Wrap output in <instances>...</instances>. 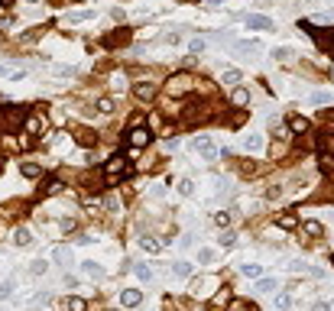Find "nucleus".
I'll return each instance as SVG.
<instances>
[{"label": "nucleus", "mask_w": 334, "mask_h": 311, "mask_svg": "<svg viewBox=\"0 0 334 311\" xmlns=\"http://www.w3.org/2000/svg\"><path fill=\"white\" fill-rule=\"evenodd\" d=\"M162 146H166V149L172 152V149H179V140H175V136H172V140H166V143H162Z\"/></svg>", "instance_id": "de8ad7c7"}, {"label": "nucleus", "mask_w": 334, "mask_h": 311, "mask_svg": "<svg viewBox=\"0 0 334 311\" xmlns=\"http://www.w3.org/2000/svg\"><path fill=\"white\" fill-rule=\"evenodd\" d=\"M276 308H279V311H289V308H292V295H289V292L276 295Z\"/></svg>", "instance_id": "2f4dec72"}, {"label": "nucleus", "mask_w": 334, "mask_h": 311, "mask_svg": "<svg viewBox=\"0 0 334 311\" xmlns=\"http://www.w3.org/2000/svg\"><path fill=\"white\" fill-rule=\"evenodd\" d=\"M110 85L117 88V91H123V85H127V78H123V75H114V78H110Z\"/></svg>", "instance_id": "c03bdc74"}, {"label": "nucleus", "mask_w": 334, "mask_h": 311, "mask_svg": "<svg viewBox=\"0 0 334 311\" xmlns=\"http://www.w3.org/2000/svg\"><path fill=\"white\" fill-rule=\"evenodd\" d=\"M46 272H49V263H46V259H36L30 266V276H46Z\"/></svg>", "instance_id": "c756f323"}, {"label": "nucleus", "mask_w": 334, "mask_h": 311, "mask_svg": "<svg viewBox=\"0 0 334 311\" xmlns=\"http://www.w3.org/2000/svg\"><path fill=\"white\" fill-rule=\"evenodd\" d=\"M140 301H143L140 289H123V292H120V305H123V308H137Z\"/></svg>", "instance_id": "20e7f679"}, {"label": "nucleus", "mask_w": 334, "mask_h": 311, "mask_svg": "<svg viewBox=\"0 0 334 311\" xmlns=\"http://www.w3.org/2000/svg\"><path fill=\"white\" fill-rule=\"evenodd\" d=\"M312 311H331V305H328V301H315Z\"/></svg>", "instance_id": "49530a36"}, {"label": "nucleus", "mask_w": 334, "mask_h": 311, "mask_svg": "<svg viewBox=\"0 0 334 311\" xmlns=\"http://www.w3.org/2000/svg\"><path fill=\"white\" fill-rule=\"evenodd\" d=\"M321 123H324V127H328V123L334 127V110H321Z\"/></svg>", "instance_id": "a18cd8bd"}, {"label": "nucleus", "mask_w": 334, "mask_h": 311, "mask_svg": "<svg viewBox=\"0 0 334 311\" xmlns=\"http://www.w3.org/2000/svg\"><path fill=\"white\" fill-rule=\"evenodd\" d=\"M188 49H192L195 55H198V52H205V39H192V43H188Z\"/></svg>", "instance_id": "79ce46f5"}, {"label": "nucleus", "mask_w": 334, "mask_h": 311, "mask_svg": "<svg viewBox=\"0 0 334 311\" xmlns=\"http://www.w3.org/2000/svg\"><path fill=\"white\" fill-rule=\"evenodd\" d=\"M0 75H7V68H0Z\"/></svg>", "instance_id": "603ef678"}, {"label": "nucleus", "mask_w": 334, "mask_h": 311, "mask_svg": "<svg viewBox=\"0 0 334 311\" xmlns=\"http://www.w3.org/2000/svg\"><path fill=\"white\" fill-rule=\"evenodd\" d=\"M259 146H263V140H259L257 133H247V136H243V149L247 152H257Z\"/></svg>", "instance_id": "dca6fc26"}, {"label": "nucleus", "mask_w": 334, "mask_h": 311, "mask_svg": "<svg viewBox=\"0 0 334 311\" xmlns=\"http://www.w3.org/2000/svg\"><path fill=\"white\" fill-rule=\"evenodd\" d=\"M331 263H334V259H331Z\"/></svg>", "instance_id": "864d4df0"}, {"label": "nucleus", "mask_w": 334, "mask_h": 311, "mask_svg": "<svg viewBox=\"0 0 334 311\" xmlns=\"http://www.w3.org/2000/svg\"><path fill=\"white\" fill-rule=\"evenodd\" d=\"M81 272H85L88 279H104V269L97 266L94 259H85V263H81Z\"/></svg>", "instance_id": "9d476101"}, {"label": "nucleus", "mask_w": 334, "mask_h": 311, "mask_svg": "<svg viewBox=\"0 0 334 311\" xmlns=\"http://www.w3.org/2000/svg\"><path fill=\"white\" fill-rule=\"evenodd\" d=\"M257 43H237V52H257Z\"/></svg>", "instance_id": "37998d69"}, {"label": "nucleus", "mask_w": 334, "mask_h": 311, "mask_svg": "<svg viewBox=\"0 0 334 311\" xmlns=\"http://www.w3.org/2000/svg\"><path fill=\"white\" fill-rule=\"evenodd\" d=\"M26 130L39 136V133H46V130H49V120H46V117H39V114H32V117H26Z\"/></svg>", "instance_id": "0eeeda50"}, {"label": "nucleus", "mask_w": 334, "mask_h": 311, "mask_svg": "<svg viewBox=\"0 0 334 311\" xmlns=\"http://www.w3.org/2000/svg\"><path fill=\"white\" fill-rule=\"evenodd\" d=\"M247 30H273L270 16H259V13H250L247 16Z\"/></svg>", "instance_id": "6e6552de"}, {"label": "nucleus", "mask_w": 334, "mask_h": 311, "mask_svg": "<svg viewBox=\"0 0 334 311\" xmlns=\"http://www.w3.org/2000/svg\"><path fill=\"white\" fill-rule=\"evenodd\" d=\"M230 104H237V107L250 104V91L247 88H234V91H230Z\"/></svg>", "instance_id": "f8f14e48"}, {"label": "nucleus", "mask_w": 334, "mask_h": 311, "mask_svg": "<svg viewBox=\"0 0 334 311\" xmlns=\"http://www.w3.org/2000/svg\"><path fill=\"white\" fill-rule=\"evenodd\" d=\"M276 224L282 227V230H292V227L299 224V214H292V211H286V214H279V221Z\"/></svg>", "instance_id": "4468645a"}, {"label": "nucleus", "mask_w": 334, "mask_h": 311, "mask_svg": "<svg viewBox=\"0 0 334 311\" xmlns=\"http://www.w3.org/2000/svg\"><path fill=\"white\" fill-rule=\"evenodd\" d=\"M192 149L198 152L201 159H214V156H217V149H214V143H211V136H195Z\"/></svg>", "instance_id": "f03ea898"}, {"label": "nucleus", "mask_w": 334, "mask_h": 311, "mask_svg": "<svg viewBox=\"0 0 334 311\" xmlns=\"http://www.w3.org/2000/svg\"><path fill=\"white\" fill-rule=\"evenodd\" d=\"M52 259L59 263V266H68V263H72V250H68V247H55L52 250Z\"/></svg>", "instance_id": "ddd939ff"}, {"label": "nucleus", "mask_w": 334, "mask_h": 311, "mask_svg": "<svg viewBox=\"0 0 334 311\" xmlns=\"http://www.w3.org/2000/svg\"><path fill=\"white\" fill-rule=\"evenodd\" d=\"M13 243H16V247H30V243H32V230H30V227H16V230H13Z\"/></svg>", "instance_id": "1a4fd4ad"}, {"label": "nucleus", "mask_w": 334, "mask_h": 311, "mask_svg": "<svg viewBox=\"0 0 334 311\" xmlns=\"http://www.w3.org/2000/svg\"><path fill=\"white\" fill-rule=\"evenodd\" d=\"M91 16H94L91 10H78V13H72V16H68V23H85V20H91Z\"/></svg>", "instance_id": "f704fd0d"}, {"label": "nucleus", "mask_w": 334, "mask_h": 311, "mask_svg": "<svg viewBox=\"0 0 334 311\" xmlns=\"http://www.w3.org/2000/svg\"><path fill=\"white\" fill-rule=\"evenodd\" d=\"M273 55H276V59H282V62H286V59H289L292 52H289V49H276V52H273Z\"/></svg>", "instance_id": "09e8293b"}, {"label": "nucleus", "mask_w": 334, "mask_h": 311, "mask_svg": "<svg viewBox=\"0 0 334 311\" xmlns=\"http://www.w3.org/2000/svg\"><path fill=\"white\" fill-rule=\"evenodd\" d=\"M13 289H16V279H3V282H0V301L13 298Z\"/></svg>", "instance_id": "2eb2a0df"}, {"label": "nucleus", "mask_w": 334, "mask_h": 311, "mask_svg": "<svg viewBox=\"0 0 334 311\" xmlns=\"http://www.w3.org/2000/svg\"><path fill=\"white\" fill-rule=\"evenodd\" d=\"M97 110H101V114H114V101H110V97H101V101H97Z\"/></svg>", "instance_id": "e433bc0d"}, {"label": "nucleus", "mask_w": 334, "mask_h": 311, "mask_svg": "<svg viewBox=\"0 0 334 311\" xmlns=\"http://www.w3.org/2000/svg\"><path fill=\"white\" fill-rule=\"evenodd\" d=\"M331 101H334L331 91H315L312 94V104H331Z\"/></svg>", "instance_id": "7c9ffc66"}, {"label": "nucleus", "mask_w": 334, "mask_h": 311, "mask_svg": "<svg viewBox=\"0 0 334 311\" xmlns=\"http://www.w3.org/2000/svg\"><path fill=\"white\" fill-rule=\"evenodd\" d=\"M331 311H334V308H331Z\"/></svg>", "instance_id": "5fc2aeb1"}, {"label": "nucleus", "mask_w": 334, "mask_h": 311, "mask_svg": "<svg viewBox=\"0 0 334 311\" xmlns=\"http://www.w3.org/2000/svg\"><path fill=\"white\" fill-rule=\"evenodd\" d=\"M172 272L179 276V279H188V276H192V263H185V259H179V263L172 266Z\"/></svg>", "instance_id": "a211bd4d"}, {"label": "nucleus", "mask_w": 334, "mask_h": 311, "mask_svg": "<svg viewBox=\"0 0 334 311\" xmlns=\"http://www.w3.org/2000/svg\"><path fill=\"white\" fill-rule=\"evenodd\" d=\"M104 207H107V211H120V198H117V194H107Z\"/></svg>", "instance_id": "4c0bfd02"}, {"label": "nucleus", "mask_w": 334, "mask_h": 311, "mask_svg": "<svg viewBox=\"0 0 334 311\" xmlns=\"http://www.w3.org/2000/svg\"><path fill=\"white\" fill-rule=\"evenodd\" d=\"M217 243H221V247H227V250H230V247H234V243H237V234H234V230H224V234L217 237Z\"/></svg>", "instance_id": "bb28decb"}, {"label": "nucleus", "mask_w": 334, "mask_h": 311, "mask_svg": "<svg viewBox=\"0 0 334 311\" xmlns=\"http://www.w3.org/2000/svg\"><path fill=\"white\" fill-rule=\"evenodd\" d=\"M179 194H182V198H192V194H195V182H192V178H179Z\"/></svg>", "instance_id": "b1692460"}, {"label": "nucleus", "mask_w": 334, "mask_h": 311, "mask_svg": "<svg viewBox=\"0 0 334 311\" xmlns=\"http://www.w3.org/2000/svg\"><path fill=\"white\" fill-rule=\"evenodd\" d=\"M0 123H3V127H16V123H20V114H16V110H3V114H0Z\"/></svg>", "instance_id": "412c9836"}, {"label": "nucleus", "mask_w": 334, "mask_h": 311, "mask_svg": "<svg viewBox=\"0 0 334 311\" xmlns=\"http://www.w3.org/2000/svg\"><path fill=\"white\" fill-rule=\"evenodd\" d=\"M52 75H55V78H72V75H75V68H72V65H59Z\"/></svg>", "instance_id": "c9c22d12"}, {"label": "nucleus", "mask_w": 334, "mask_h": 311, "mask_svg": "<svg viewBox=\"0 0 334 311\" xmlns=\"http://www.w3.org/2000/svg\"><path fill=\"white\" fill-rule=\"evenodd\" d=\"M221 81H224V85H237V81H240V72H237V68H224Z\"/></svg>", "instance_id": "cd10ccee"}, {"label": "nucleus", "mask_w": 334, "mask_h": 311, "mask_svg": "<svg viewBox=\"0 0 334 311\" xmlns=\"http://www.w3.org/2000/svg\"><path fill=\"white\" fill-rule=\"evenodd\" d=\"M214 259H217V253H214L211 247H201V250H198V263H205V266H211Z\"/></svg>", "instance_id": "6ab92c4d"}, {"label": "nucleus", "mask_w": 334, "mask_h": 311, "mask_svg": "<svg viewBox=\"0 0 334 311\" xmlns=\"http://www.w3.org/2000/svg\"><path fill=\"white\" fill-rule=\"evenodd\" d=\"M192 88H195V78H192V75H175L172 81L166 85V91H169L172 97H179V94H188Z\"/></svg>", "instance_id": "f257e3e1"}, {"label": "nucleus", "mask_w": 334, "mask_h": 311, "mask_svg": "<svg viewBox=\"0 0 334 311\" xmlns=\"http://www.w3.org/2000/svg\"><path fill=\"white\" fill-rule=\"evenodd\" d=\"M224 301H227V289H224V292H217L214 298L208 301V311H221V308H224Z\"/></svg>", "instance_id": "4be33fe9"}, {"label": "nucleus", "mask_w": 334, "mask_h": 311, "mask_svg": "<svg viewBox=\"0 0 334 311\" xmlns=\"http://www.w3.org/2000/svg\"><path fill=\"white\" fill-rule=\"evenodd\" d=\"M279 194H282V188H279V185H273L270 192H266V198H279Z\"/></svg>", "instance_id": "8fccbe9b"}, {"label": "nucleus", "mask_w": 334, "mask_h": 311, "mask_svg": "<svg viewBox=\"0 0 334 311\" xmlns=\"http://www.w3.org/2000/svg\"><path fill=\"white\" fill-rule=\"evenodd\" d=\"M127 140H130V146H133V149H143V146H146V143L152 140V133H150L146 127H133Z\"/></svg>", "instance_id": "7ed1b4c3"}, {"label": "nucleus", "mask_w": 334, "mask_h": 311, "mask_svg": "<svg viewBox=\"0 0 334 311\" xmlns=\"http://www.w3.org/2000/svg\"><path fill=\"white\" fill-rule=\"evenodd\" d=\"M276 289H279V282H276V279H259L257 282V292H263V295H266V292H276Z\"/></svg>", "instance_id": "393cba45"}, {"label": "nucleus", "mask_w": 334, "mask_h": 311, "mask_svg": "<svg viewBox=\"0 0 334 311\" xmlns=\"http://www.w3.org/2000/svg\"><path fill=\"white\" fill-rule=\"evenodd\" d=\"M240 272H243V276H250V279H257V276H259V266H257V263H243V266H240Z\"/></svg>", "instance_id": "72a5a7b5"}, {"label": "nucleus", "mask_w": 334, "mask_h": 311, "mask_svg": "<svg viewBox=\"0 0 334 311\" xmlns=\"http://www.w3.org/2000/svg\"><path fill=\"white\" fill-rule=\"evenodd\" d=\"M162 194H166V188H162V185H156V188L150 192V198H162Z\"/></svg>", "instance_id": "3c124183"}, {"label": "nucleus", "mask_w": 334, "mask_h": 311, "mask_svg": "<svg viewBox=\"0 0 334 311\" xmlns=\"http://www.w3.org/2000/svg\"><path fill=\"white\" fill-rule=\"evenodd\" d=\"M227 311H257V305H250V301L237 298V301H230V308H227Z\"/></svg>", "instance_id": "473e14b6"}, {"label": "nucleus", "mask_w": 334, "mask_h": 311, "mask_svg": "<svg viewBox=\"0 0 334 311\" xmlns=\"http://www.w3.org/2000/svg\"><path fill=\"white\" fill-rule=\"evenodd\" d=\"M104 172H107L110 178H114V175H123V172H127V159H123V156H110L107 165H104Z\"/></svg>", "instance_id": "39448f33"}, {"label": "nucleus", "mask_w": 334, "mask_h": 311, "mask_svg": "<svg viewBox=\"0 0 334 311\" xmlns=\"http://www.w3.org/2000/svg\"><path fill=\"white\" fill-rule=\"evenodd\" d=\"M214 224H217V227H227V224H230V214H227V211H217V214H214Z\"/></svg>", "instance_id": "58836bf2"}, {"label": "nucleus", "mask_w": 334, "mask_h": 311, "mask_svg": "<svg viewBox=\"0 0 334 311\" xmlns=\"http://www.w3.org/2000/svg\"><path fill=\"white\" fill-rule=\"evenodd\" d=\"M59 192H62V182H49L43 188V194H59Z\"/></svg>", "instance_id": "a19ab883"}, {"label": "nucleus", "mask_w": 334, "mask_h": 311, "mask_svg": "<svg viewBox=\"0 0 334 311\" xmlns=\"http://www.w3.org/2000/svg\"><path fill=\"white\" fill-rule=\"evenodd\" d=\"M289 130H292V133H308V120H305V117H292Z\"/></svg>", "instance_id": "aec40b11"}, {"label": "nucleus", "mask_w": 334, "mask_h": 311, "mask_svg": "<svg viewBox=\"0 0 334 311\" xmlns=\"http://www.w3.org/2000/svg\"><path fill=\"white\" fill-rule=\"evenodd\" d=\"M133 94L140 97V101H152V97H156V85H152V81H137V85H133Z\"/></svg>", "instance_id": "423d86ee"}, {"label": "nucleus", "mask_w": 334, "mask_h": 311, "mask_svg": "<svg viewBox=\"0 0 334 311\" xmlns=\"http://www.w3.org/2000/svg\"><path fill=\"white\" fill-rule=\"evenodd\" d=\"M302 234H308V237H321V234H324V227L318 224V221H305V224H302Z\"/></svg>", "instance_id": "f3484780"}, {"label": "nucleus", "mask_w": 334, "mask_h": 311, "mask_svg": "<svg viewBox=\"0 0 334 311\" xmlns=\"http://www.w3.org/2000/svg\"><path fill=\"white\" fill-rule=\"evenodd\" d=\"M59 230H62V234L75 230V221H72V217H62V221H59Z\"/></svg>", "instance_id": "ea45409f"}, {"label": "nucleus", "mask_w": 334, "mask_h": 311, "mask_svg": "<svg viewBox=\"0 0 334 311\" xmlns=\"http://www.w3.org/2000/svg\"><path fill=\"white\" fill-rule=\"evenodd\" d=\"M162 240H156V237H140V250H146V253H162Z\"/></svg>", "instance_id": "9b49d317"}, {"label": "nucleus", "mask_w": 334, "mask_h": 311, "mask_svg": "<svg viewBox=\"0 0 334 311\" xmlns=\"http://www.w3.org/2000/svg\"><path fill=\"white\" fill-rule=\"evenodd\" d=\"M65 308H68V311H88V301H85V298H75V295H72V298L65 301Z\"/></svg>", "instance_id": "a878e982"}, {"label": "nucleus", "mask_w": 334, "mask_h": 311, "mask_svg": "<svg viewBox=\"0 0 334 311\" xmlns=\"http://www.w3.org/2000/svg\"><path fill=\"white\" fill-rule=\"evenodd\" d=\"M133 272H137V279H140V282H152V269H150V266L137 263V266H133Z\"/></svg>", "instance_id": "5701e85b"}, {"label": "nucleus", "mask_w": 334, "mask_h": 311, "mask_svg": "<svg viewBox=\"0 0 334 311\" xmlns=\"http://www.w3.org/2000/svg\"><path fill=\"white\" fill-rule=\"evenodd\" d=\"M20 172H23V175H26V178H36V175H39V172H43V169H39L36 162H23V165H20Z\"/></svg>", "instance_id": "c85d7f7f"}]
</instances>
